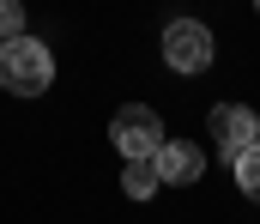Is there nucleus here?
I'll return each mask as SVG.
<instances>
[{
  "label": "nucleus",
  "instance_id": "39448f33",
  "mask_svg": "<svg viewBox=\"0 0 260 224\" xmlns=\"http://www.w3.org/2000/svg\"><path fill=\"white\" fill-rule=\"evenodd\" d=\"M151 164H157V176L170 188H188V182L206 176V146H194V140H164V146L151 151Z\"/></svg>",
  "mask_w": 260,
  "mask_h": 224
},
{
  "label": "nucleus",
  "instance_id": "423d86ee",
  "mask_svg": "<svg viewBox=\"0 0 260 224\" xmlns=\"http://www.w3.org/2000/svg\"><path fill=\"white\" fill-rule=\"evenodd\" d=\"M157 188H164L157 164H151V157H127V176H121V194H127V200H151Z\"/></svg>",
  "mask_w": 260,
  "mask_h": 224
},
{
  "label": "nucleus",
  "instance_id": "0eeeda50",
  "mask_svg": "<svg viewBox=\"0 0 260 224\" xmlns=\"http://www.w3.org/2000/svg\"><path fill=\"white\" fill-rule=\"evenodd\" d=\"M230 170H236V188H242L248 200H260V140H254L248 151H242V157H236Z\"/></svg>",
  "mask_w": 260,
  "mask_h": 224
},
{
  "label": "nucleus",
  "instance_id": "1a4fd4ad",
  "mask_svg": "<svg viewBox=\"0 0 260 224\" xmlns=\"http://www.w3.org/2000/svg\"><path fill=\"white\" fill-rule=\"evenodd\" d=\"M254 6H260V0H254Z\"/></svg>",
  "mask_w": 260,
  "mask_h": 224
},
{
  "label": "nucleus",
  "instance_id": "6e6552de",
  "mask_svg": "<svg viewBox=\"0 0 260 224\" xmlns=\"http://www.w3.org/2000/svg\"><path fill=\"white\" fill-rule=\"evenodd\" d=\"M24 30V0H0V43Z\"/></svg>",
  "mask_w": 260,
  "mask_h": 224
},
{
  "label": "nucleus",
  "instance_id": "f257e3e1",
  "mask_svg": "<svg viewBox=\"0 0 260 224\" xmlns=\"http://www.w3.org/2000/svg\"><path fill=\"white\" fill-rule=\"evenodd\" d=\"M55 85V55H49V43H37V37H6L0 43V91L6 97H43Z\"/></svg>",
  "mask_w": 260,
  "mask_h": 224
},
{
  "label": "nucleus",
  "instance_id": "f03ea898",
  "mask_svg": "<svg viewBox=\"0 0 260 224\" xmlns=\"http://www.w3.org/2000/svg\"><path fill=\"white\" fill-rule=\"evenodd\" d=\"M212 55H218V43H212V30H206L200 18H170V24H164V67H176V73H206Z\"/></svg>",
  "mask_w": 260,
  "mask_h": 224
},
{
  "label": "nucleus",
  "instance_id": "20e7f679",
  "mask_svg": "<svg viewBox=\"0 0 260 224\" xmlns=\"http://www.w3.org/2000/svg\"><path fill=\"white\" fill-rule=\"evenodd\" d=\"M109 140H115V151H121V157H151V151L164 146V121H157L145 103H127V109H115Z\"/></svg>",
  "mask_w": 260,
  "mask_h": 224
},
{
  "label": "nucleus",
  "instance_id": "7ed1b4c3",
  "mask_svg": "<svg viewBox=\"0 0 260 224\" xmlns=\"http://www.w3.org/2000/svg\"><path fill=\"white\" fill-rule=\"evenodd\" d=\"M254 140H260V115L254 109H242V103H218L212 109V157L236 164Z\"/></svg>",
  "mask_w": 260,
  "mask_h": 224
}]
</instances>
